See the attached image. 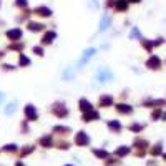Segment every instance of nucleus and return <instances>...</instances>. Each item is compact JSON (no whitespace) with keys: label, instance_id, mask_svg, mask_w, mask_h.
Listing matches in <instances>:
<instances>
[{"label":"nucleus","instance_id":"1","mask_svg":"<svg viewBox=\"0 0 166 166\" xmlns=\"http://www.w3.org/2000/svg\"><path fill=\"white\" fill-rule=\"evenodd\" d=\"M95 52H96L95 48H88V50H86V52L83 53L81 60H80V66H83V65H85V61H88V60L92 58V57H93V53H95Z\"/></svg>","mask_w":166,"mask_h":166},{"label":"nucleus","instance_id":"2","mask_svg":"<svg viewBox=\"0 0 166 166\" xmlns=\"http://www.w3.org/2000/svg\"><path fill=\"white\" fill-rule=\"evenodd\" d=\"M90 139H88V136H86V133L80 131L78 136H77V145H85V143H88Z\"/></svg>","mask_w":166,"mask_h":166},{"label":"nucleus","instance_id":"3","mask_svg":"<svg viewBox=\"0 0 166 166\" xmlns=\"http://www.w3.org/2000/svg\"><path fill=\"white\" fill-rule=\"evenodd\" d=\"M25 113H27V116H28V120H35V118H37V110H35V108H33L32 105L27 106Z\"/></svg>","mask_w":166,"mask_h":166},{"label":"nucleus","instance_id":"4","mask_svg":"<svg viewBox=\"0 0 166 166\" xmlns=\"http://www.w3.org/2000/svg\"><path fill=\"white\" fill-rule=\"evenodd\" d=\"M7 37L12 40H17L22 37V32H20V28H17V30H10V32H7Z\"/></svg>","mask_w":166,"mask_h":166},{"label":"nucleus","instance_id":"5","mask_svg":"<svg viewBox=\"0 0 166 166\" xmlns=\"http://www.w3.org/2000/svg\"><path fill=\"white\" fill-rule=\"evenodd\" d=\"M148 66H150V68H158L159 66V58L158 57H151V58L148 60Z\"/></svg>","mask_w":166,"mask_h":166},{"label":"nucleus","instance_id":"6","mask_svg":"<svg viewBox=\"0 0 166 166\" xmlns=\"http://www.w3.org/2000/svg\"><path fill=\"white\" fill-rule=\"evenodd\" d=\"M108 23H110V17H108V15H103V18H101V23H100V32L106 30Z\"/></svg>","mask_w":166,"mask_h":166},{"label":"nucleus","instance_id":"7","mask_svg":"<svg viewBox=\"0 0 166 166\" xmlns=\"http://www.w3.org/2000/svg\"><path fill=\"white\" fill-rule=\"evenodd\" d=\"M80 108H81V110H83V111H92V105H90V101H86V100H80Z\"/></svg>","mask_w":166,"mask_h":166},{"label":"nucleus","instance_id":"8","mask_svg":"<svg viewBox=\"0 0 166 166\" xmlns=\"http://www.w3.org/2000/svg\"><path fill=\"white\" fill-rule=\"evenodd\" d=\"M108 78H111V75H110L108 72H105V70L98 72V81H106Z\"/></svg>","mask_w":166,"mask_h":166},{"label":"nucleus","instance_id":"9","mask_svg":"<svg viewBox=\"0 0 166 166\" xmlns=\"http://www.w3.org/2000/svg\"><path fill=\"white\" fill-rule=\"evenodd\" d=\"M85 121H92V120H95V118H98V113L96 111H88V113H85Z\"/></svg>","mask_w":166,"mask_h":166},{"label":"nucleus","instance_id":"10","mask_svg":"<svg viewBox=\"0 0 166 166\" xmlns=\"http://www.w3.org/2000/svg\"><path fill=\"white\" fill-rule=\"evenodd\" d=\"M37 12H38V15H43V17H50V15H52V12H50L48 8H45V7L37 8Z\"/></svg>","mask_w":166,"mask_h":166},{"label":"nucleus","instance_id":"11","mask_svg":"<svg viewBox=\"0 0 166 166\" xmlns=\"http://www.w3.org/2000/svg\"><path fill=\"white\" fill-rule=\"evenodd\" d=\"M53 38H55V33H53V32H48L45 37H43V43H50Z\"/></svg>","mask_w":166,"mask_h":166},{"label":"nucleus","instance_id":"12","mask_svg":"<svg viewBox=\"0 0 166 166\" xmlns=\"http://www.w3.org/2000/svg\"><path fill=\"white\" fill-rule=\"evenodd\" d=\"M118 110L121 113H130V111H131V108H130L128 105H118Z\"/></svg>","mask_w":166,"mask_h":166},{"label":"nucleus","instance_id":"13","mask_svg":"<svg viewBox=\"0 0 166 166\" xmlns=\"http://www.w3.org/2000/svg\"><path fill=\"white\" fill-rule=\"evenodd\" d=\"M111 101H113V100L110 98V96H103V98L100 100V105H110Z\"/></svg>","mask_w":166,"mask_h":166},{"label":"nucleus","instance_id":"14","mask_svg":"<svg viewBox=\"0 0 166 166\" xmlns=\"http://www.w3.org/2000/svg\"><path fill=\"white\" fill-rule=\"evenodd\" d=\"M20 63H22V65H28L30 61H28V58H27V57H23V55H20Z\"/></svg>","mask_w":166,"mask_h":166},{"label":"nucleus","instance_id":"15","mask_svg":"<svg viewBox=\"0 0 166 166\" xmlns=\"http://www.w3.org/2000/svg\"><path fill=\"white\" fill-rule=\"evenodd\" d=\"M110 128H115V130H120V123H118V121H110Z\"/></svg>","mask_w":166,"mask_h":166},{"label":"nucleus","instance_id":"16","mask_svg":"<svg viewBox=\"0 0 166 166\" xmlns=\"http://www.w3.org/2000/svg\"><path fill=\"white\" fill-rule=\"evenodd\" d=\"M116 7H118V8H126V7H128V3L121 0V2H118V3H116Z\"/></svg>","mask_w":166,"mask_h":166},{"label":"nucleus","instance_id":"17","mask_svg":"<svg viewBox=\"0 0 166 166\" xmlns=\"http://www.w3.org/2000/svg\"><path fill=\"white\" fill-rule=\"evenodd\" d=\"M40 27L42 25H38V23H30V30H40Z\"/></svg>","mask_w":166,"mask_h":166},{"label":"nucleus","instance_id":"18","mask_svg":"<svg viewBox=\"0 0 166 166\" xmlns=\"http://www.w3.org/2000/svg\"><path fill=\"white\" fill-rule=\"evenodd\" d=\"M95 154H96V156H106V151H100V150H96Z\"/></svg>","mask_w":166,"mask_h":166},{"label":"nucleus","instance_id":"19","mask_svg":"<svg viewBox=\"0 0 166 166\" xmlns=\"http://www.w3.org/2000/svg\"><path fill=\"white\" fill-rule=\"evenodd\" d=\"M125 153H128V148H120L118 150V154H125Z\"/></svg>","mask_w":166,"mask_h":166},{"label":"nucleus","instance_id":"20","mask_svg":"<svg viewBox=\"0 0 166 166\" xmlns=\"http://www.w3.org/2000/svg\"><path fill=\"white\" fill-rule=\"evenodd\" d=\"M17 5H20V7H25V5H27V2H25V0H17Z\"/></svg>","mask_w":166,"mask_h":166},{"label":"nucleus","instance_id":"21","mask_svg":"<svg viewBox=\"0 0 166 166\" xmlns=\"http://www.w3.org/2000/svg\"><path fill=\"white\" fill-rule=\"evenodd\" d=\"M159 151H161V148H159V146H156L154 150H151V153H153V154H158Z\"/></svg>","mask_w":166,"mask_h":166},{"label":"nucleus","instance_id":"22","mask_svg":"<svg viewBox=\"0 0 166 166\" xmlns=\"http://www.w3.org/2000/svg\"><path fill=\"white\" fill-rule=\"evenodd\" d=\"M13 111H15V105H10V108L7 110V113H13Z\"/></svg>","mask_w":166,"mask_h":166},{"label":"nucleus","instance_id":"23","mask_svg":"<svg viewBox=\"0 0 166 166\" xmlns=\"http://www.w3.org/2000/svg\"><path fill=\"white\" fill-rule=\"evenodd\" d=\"M17 166H23V165H22V163H17Z\"/></svg>","mask_w":166,"mask_h":166},{"label":"nucleus","instance_id":"24","mask_svg":"<svg viewBox=\"0 0 166 166\" xmlns=\"http://www.w3.org/2000/svg\"><path fill=\"white\" fill-rule=\"evenodd\" d=\"M163 118H165V120H166V113H165V115H163Z\"/></svg>","mask_w":166,"mask_h":166},{"label":"nucleus","instance_id":"25","mask_svg":"<svg viewBox=\"0 0 166 166\" xmlns=\"http://www.w3.org/2000/svg\"><path fill=\"white\" fill-rule=\"evenodd\" d=\"M131 2H139V0H131Z\"/></svg>","mask_w":166,"mask_h":166},{"label":"nucleus","instance_id":"26","mask_svg":"<svg viewBox=\"0 0 166 166\" xmlns=\"http://www.w3.org/2000/svg\"><path fill=\"white\" fill-rule=\"evenodd\" d=\"M0 101H2V95H0Z\"/></svg>","mask_w":166,"mask_h":166},{"label":"nucleus","instance_id":"27","mask_svg":"<svg viewBox=\"0 0 166 166\" xmlns=\"http://www.w3.org/2000/svg\"><path fill=\"white\" fill-rule=\"evenodd\" d=\"M165 159H166V154H165Z\"/></svg>","mask_w":166,"mask_h":166}]
</instances>
